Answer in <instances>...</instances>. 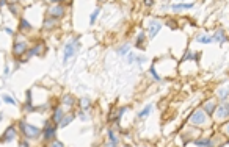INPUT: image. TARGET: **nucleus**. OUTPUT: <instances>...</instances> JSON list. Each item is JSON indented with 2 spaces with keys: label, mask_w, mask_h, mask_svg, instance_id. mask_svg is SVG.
Listing matches in <instances>:
<instances>
[{
  "label": "nucleus",
  "mask_w": 229,
  "mask_h": 147,
  "mask_svg": "<svg viewBox=\"0 0 229 147\" xmlns=\"http://www.w3.org/2000/svg\"><path fill=\"white\" fill-rule=\"evenodd\" d=\"M188 122L191 125H206L207 122H209V119H207V113H204V111H196V113H193L188 119Z\"/></svg>",
  "instance_id": "nucleus-1"
},
{
  "label": "nucleus",
  "mask_w": 229,
  "mask_h": 147,
  "mask_svg": "<svg viewBox=\"0 0 229 147\" xmlns=\"http://www.w3.org/2000/svg\"><path fill=\"white\" fill-rule=\"evenodd\" d=\"M20 130L24 131V135H25L27 138H36L39 133H41L39 128L33 127V125H29L27 122H20Z\"/></svg>",
  "instance_id": "nucleus-2"
},
{
  "label": "nucleus",
  "mask_w": 229,
  "mask_h": 147,
  "mask_svg": "<svg viewBox=\"0 0 229 147\" xmlns=\"http://www.w3.org/2000/svg\"><path fill=\"white\" fill-rule=\"evenodd\" d=\"M215 117L217 119H226L229 116V103H221L218 105V108H215Z\"/></svg>",
  "instance_id": "nucleus-3"
},
{
  "label": "nucleus",
  "mask_w": 229,
  "mask_h": 147,
  "mask_svg": "<svg viewBox=\"0 0 229 147\" xmlns=\"http://www.w3.org/2000/svg\"><path fill=\"white\" fill-rule=\"evenodd\" d=\"M75 50H77V39L72 41V43H69V44L66 46V49H65V63L72 57Z\"/></svg>",
  "instance_id": "nucleus-4"
},
{
  "label": "nucleus",
  "mask_w": 229,
  "mask_h": 147,
  "mask_svg": "<svg viewBox=\"0 0 229 147\" xmlns=\"http://www.w3.org/2000/svg\"><path fill=\"white\" fill-rule=\"evenodd\" d=\"M160 27H162V24L158 22V20H152L151 25H149V36L151 38H155V34L160 31Z\"/></svg>",
  "instance_id": "nucleus-5"
},
{
  "label": "nucleus",
  "mask_w": 229,
  "mask_h": 147,
  "mask_svg": "<svg viewBox=\"0 0 229 147\" xmlns=\"http://www.w3.org/2000/svg\"><path fill=\"white\" fill-rule=\"evenodd\" d=\"M49 14L53 16V17H60V16L65 14V10H63V6L57 5V6H52V8L49 10Z\"/></svg>",
  "instance_id": "nucleus-6"
},
{
  "label": "nucleus",
  "mask_w": 229,
  "mask_h": 147,
  "mask_svg": "<svg viewBox=\"0 0 229 147\" xmlns=\"http://www.w3.org/2000/svg\"><path fill=\"white\" fill-rule=\"evenodd\" d=\"M14 136H16V130L13 127H10V128H6L5 135H3V138L0 139V141H11V139H14Z\"/></svg>",
  "instance_id": "nucleus-7"
},
{
  "label": "nucleus",
  "mask_w": 229,
  "mask_h": 147,
  "mask_svg": "<svg viewBox=\"0 0 229 147\" xmlns=\"http://www.w3.org/2000/svg\"><path fill=\"white\" fill-rule=\"evenodd\" d=\"M25 50H27V44H25V43H16L14 49H13L14 55H22Z\"/></svg>",
  "instance_id": "nucleus-8"
},
{
  "label": "nucleus",
  "mask_w": 229,
  "mask_h": 147,
  "mask_svg": "<svg viewBox=\"0 0 229 147\" xmlns=\"http://www.w3.org/2000/svg\"><path fill=\"white\" fill-rule=\"evenodd\" d=\"M55 136V127H52V125L47 124L46 125V130H44V138L46 139H52Z\"/></svg>",
  "instance_id": "nucleus-9"
},
{
  "label": "nucleus",
  "mask_w": 229,
  "mask_h": 147,
  "mask_svg": "<svg viewBox=\"0 0 229 147\" xmlns=\"http://www.w3.org/2000/svg\"><path fill=\"white\" fill-rule=\"evenodd\" d=\"M61 119H63V110L57 108L55 110V114H53V121L55 122H61Z\"/></svg>",
  "instance_id": "nucleus-10"
},
{
  "label": "nucleus",
  "mask_w": 229,
  "mask_h": 147,
  "mask_svg": "<svg viewBox=\"0 0 229 147\" xmlns=\"http://www.w3.org/2000/svg\"><path fill=\"white\" fill-rule=\"evenodd\" d=\"M191 6H193V3H176V5H173V10L179 11L182 8H191Z\"/></svg>",
  "instance_id": "nucleus-11"
},
{
  "label": "nucleus",
  "mask_w": 229,
  "mask_h": 147,
  "mask_svg": "<svg viewBox=\"0 0 229 147\" xmlns=\"http://www.w3.org/2000/svg\"><path fill=\"white\" fill-rule=\"evenodd\" d=\"M213 41H220V43H224V41H226V36H224V33H223V30H220V31H217V34H215V38H213Z\"/></svg>",
  "instance_id": "nucleus-12"
},
{
  "label": "nucleus",
  "mask_w": 229,
  "mask_h": 147,
  "mask_svg": "<svg viewBox=\"0 0 229 147\" xmlns=\"http://www.w3.org/2000/svg\"><path fill=\"white\" fill-rule=\"evenodd\" d=\"M204 110H206V113H213L215 111V103L213 102H207L204 105Z\"/></svg>",
  "instance_id": "nucleus-13"
},
{
  "label": "nucleus",
  "mask_w": 229,
  "mask_h": 147,
  "mask_svg": "<svg viewBox=\"0 0 229 147\" xmlns=\"http://www.w3.org/2000/svg\"><path fill=\"white\" fill-rule=\"evenodd\" d=\"M227 96H229V91H227V89H220V91H218V97H220L221 100H226Z\"/></svg>",
  "instance_id": "nucleus-14"
},
{
  "label": "nucleus",
  "mask_w": 229,
  "mask_h": 147,
  "mask_svg": "<svg viewBox=\"0 0 229 147\" xmlns=\"http://www.w3.org/2000/svg\"><path fill=\"white\" fill-rule=\"evenodd\" d=\"M41 49H43V46H36V47H35V49H32V50L29 52V57H33V55H38L39 52H41Z\"/></svg>",
  "instance_id": "nucleus-15"
},
{
  "label": "nucleus",
  "mask_w": 229,
  "mask_h": 147,
  "mask_svg": "<svg viewBox=\"0 0 229 147\" xmlns=\"http://www.w3.org/2000/svg\"><path fill=\"white\" fill-rule=\"evenodd\" d=\"M151 111H152V105H149V107H146V108H144V111H141V113L138 114V117H146V116L151 113Z\"/></svg>",
  "instance_id": "nucleus-16"
},
{
  "label": "nucleus",
  "mask_w": 229,
  "mask_h": 147,
  "mask_svg": "<svg viewBox=\"0 0 229 147\" xmlns=\"http://www.w3.org/2000/svg\"><path fill=\"white\" fill-rule=\"evenodd\" d=\"M72 119H74V116H68V117H63V119H61V122H60V125H61V127H66V125H68L69 122H71Z\"/></svg>",
  "instance_id": "nucleus-17"
},
{
  "label": "nucleus",
  "mask_w": 229,
  "mask_h": 147,
  "mask_svg": "<svg viewBox=\"0 0 229 147\" xmlns=\"http://www.w3.org/2000/svg\"><path fill=\"white\" fill-rule=\"evenodd\" d=\"M143 41H144V33H140V34H138V38H137V46H138V49H143L141 47Z\"/></svg>",
  "instance_id": "nucleus-18"
},
{
  "label": "nucleus",
  "mask_w": 229,
  "mask_h": 147,
  "mask_svg": "<svg viewBox=\"0 0 229 147\" xmlns=\"http://www.w3.org/2000/svg\"><path fill=\"white\" fill-rule=\"evenodd\" d=\"M20 28H22V30H30L32 27H30V24L27 22L25 19H22V20H20Z\"/></svg>",
  "instance_id": "nucleus-19"
},
{
  "label": "nucleus",
  "mask_w": 229,
  "mask_h": 147,
  "mask_svg": "<svg viewBox=\"0 0 229 147\" xmlns=\"http://www.w3.org/2000/svg\"><path fill=\"white\" fill-rule=\"evenodd\" d=\"M53 25H55V19H46V22H44L46 28H52Z\"/></svg>",
  "instance_id": "nucleus-20"
},
{
  "label": "nucleus",
  "mask_w": 229,
  "mask_h": 147,
  "mask_svg": "<svg viewBox=\"0 0 229 147\" xmlns=\"http://www.w3.org/2000/svg\"><path fill=\"white\" fill-rule=\"evenodd\" d=\"M63 103H65V105H69V107H71V105L74 103V99H72L71 96H66V97H63Z\"/></svg>",
  "instance_id": "nucleus-21"
},
{
  "label": "nucleus",
  "mask_w": 229,
  "mask_h": 147,
  "mask_svg": "<svg viewBox=\"0 0 229 147\" xmlns=\"http://www.w3.org/2000/svg\"><path fill=\"white\" fill-rule=\"evenodd\" d=\"M108 136H110V141H112V144H118V138H116V135H115V133L113 131H108Z\"/></svg>",
  "instance_id": "nucleus-22"
},
{
  "label": "nucleus",
  "mask_w": 229,
  "mask_h": 147,
  "mask_svg": "<svg viewBox=\"0 0 229 147\" xmlns=\"http://www.w3.org/2000/svg\"><path fill=\"white\" fill-rule=\"evenodd\" d=\"M82 107H83V110H88L89 108V99H82Z\"/></svg>",
  "instance_id": "nucleus-23"
},
{
  "label": "nucleus",
  "mask_w": 229,
  "mask_h": 147,
  "mask_svg": "<svg viewBox=\"0 0 229 147\" xmlns=\"http://www.w3.org/2000/svg\"><path fill=\"white\" fill-rule=\"evenodd\" d=\"M198 41H199V43H212V41H213V38H207V36H201V38H198Z\"/></svg>",
  "instance_id": "nucleus-24"
},
{
  "label": "nucleus",
  "mask_w": 229,
  "mask_h": 147,
  "mask_svg": "<svg viewBox=\"0 0 229 147\" xmlns=\"http://www.w3.org/2000/svg\"><path fill=\"white\" fill-rule=\"evenodd\" d=\"M3 100H5L6 103H11V105H14V103H16V100L13 99V97H10V96H3Z\"/></svg>",
  "instance_id": "nucleus-25"
},
{
  "label": "nucleus",
  "mask_w": 229,
  "mask_h": 147,
  "mask_svg": "<svg viewBox=\"0 0 229 147\" xmlns=\"http://www.w3.org/2000/svg\"><path fill=\"white\" fill-rule=\"evenodd\" d=\"M98 16H99V10H96V11L93 13V14H91V17H89V20H91V24L94 22L96 19H98Z\"/></svg>",
  "instance_id": "nucleus-26"
},
{
  "label": "nucleus",
  "mask_w": 229,
  "mask_h": 147,
  "mask_svg": "<svg viewBox=\"0 0 229 147\" xmlns=\"http://www.w3.org/2000/svg\"><path fill=\"white\" fill-rule=\"evenodd\" d=\"M129 49H130L129 46H124V47H122V49H121V50H119V52H118V53H121V55H124V53H127V52H129Z\"/></svg>",
  "instance_id": "nucleus-27"
},
{
  "label": "nucleus",
  "mask_w": 229,
  "mask_h": 147,
  "mask_svg": "<svg viewBox=\"0 0 229 147\" xmlns=\"http://www.w3.org/2000/svg\"><path fill=\"white\" fill-rule=\"evenodd\" d=\"M151 74H152V77H154L155 80H160V77H158V75L155 74V69H154V67H151Z\"/></svg>",
  "instance_id": "nucleus-28"
},
{
  "label": "nucleus",
  "mask_w": 229,
  "mask_h": 147,
  "mask_svg": "<svg viewBox=\"0 0 229 147\" xmlns=\"http://www.w3.org/2000/svg\"><path fill=\"white\" fill-rule=\"evenodd\" d=\"M50 147H63V144H61L60 141H53V143L50 144Z\"/></svg>",
  "instance_id": "nucleus-29"
},
{
  "label": "nucleus",
  "mask_w": 229,
  "mask_h": 147,
  "mask_svg": "<svg viewBox=\"0 0 229 147\" xmlns=\"http://www.w3.org/2000/svg\"><path fill=\"white\" fill-rule=\"evenodd\" d=\"M193 57H196V55H193L191 52H188V53H187L185 57H184V60H190V58H193Z\"/></svg>",
  "instance_id": "nucleus-30"
},
{
  "label": "nucleus",
  "mask_w": 229,
  "mask_h": 147,
  "mask_svg": "<svg viewBox=\"0 0 229 147\" xmlns=\"http://www.w3.org/2000/svg\"><path fill=\"white\" fill-rule=\"evenodd\" d=\"M127 58H129V63H134V61H135V55H134V53H129Z\"/></svg>",
  "instance_id": "nucleus-31"
},
{
  "label": "nucleus",
  "mask_w": 229,
  "mask_h": 147,
  "mask_svg": "<svg viewBox=\"0 0 229 147\" xmlns=\"http://www.w3.org/2000/svg\"><path fill=\"white\" fill-rule=\"evenodd\" d=\"M137 60H138V63H140V64H143V63L146 61V57H138Z\"/></svg>",
  "instance_id": "nucleus-32"
},
{
  "label": "nucleus",
  "mask_w": 229,
  "mask_h": 147,
  "mask_svg": "<svg viewBox=\"0 0 229 147\" xmlns=\"http://www.w3.org/2000/svg\"><path fill=\"white\" fill-rule=\"evenodd\" d=\"M224 130H226V131H227V135H229V122H227V124H226V125H224Z\"/></svg>",
  "instance_id": "nucleus-33"
},
{
  "label": "nucleus",
  "mask_w": 229,
  "mask_h": 147,
  "mask_svg": "<svg viewBox=\"0 0 229 147\" xmlns=\"http://www.w3.org/2000/svg\"><path fill=\"white\" fill-rule=\"evenodd\" d=\"M20 147H29V146H27V143H22V144H20Z\"/></svg>",
  "instance_id": "nucleus-34"
}]
</instances>
